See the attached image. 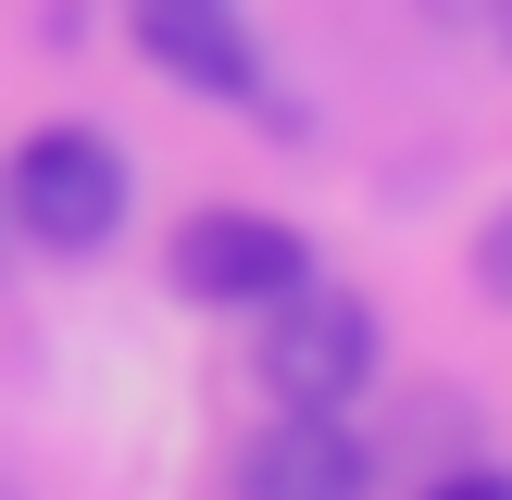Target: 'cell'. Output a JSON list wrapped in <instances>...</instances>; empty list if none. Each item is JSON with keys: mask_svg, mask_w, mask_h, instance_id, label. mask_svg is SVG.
I'll return each instance as SVG.
<instances>
[{"mask_svg": "<svg viewBox=\"0 0 512 500\" xmlns=\"http://www.w3.org/2000/svg\"><path fill=\"white\" fill-rule=\"evenodd\" d=\"M250 363H263L275 413H350V400L375 388V300L363 288H325V275H288V288L263 300Z\"/></svg>", "mask_w": 512, "mask_h": 500, "instance_id": "6da1fadb", "label": "cell"}, {"mask_svg": "<svg viewBox=\"0 0 512 500\" xmlns=\"http://www.w3.org/2000/svg\"><path fill=\"white\" fill-rule=\"evenodd\" d=\"M0 200H13V225L38 250L88 263V250H113V225H125V150L100 138V125H38V138L13 150V175H0Z\"/></svg>", "mask_w": 512, "mask_h": 500, "instance_id": "7a4b0ae2", "label": "cell"}, {"mask_svg": "<svg viewBox=\"0 0 512 500\" xmlns=\"http://www.w3.org/2000/svg\"><path fill=\"white\" fill-rule=\"evenodd\" d=\"M288 275H313V250H300V225H275V213H188L175 225V288L213 300V313H263Z\"/></svg>", "mask_w": 512, "mask_h": 500, "instance_id": "3957f363", "label": "cell"}, {"mask_svg": "<svg viewBox=\"0 0 512 500\" xmlns=\"http://www.w3.org/2000/svg\"><path fill=\"white\" fill-rule=\"evenodd\" d=\"M138 13V63L175 75L200 100H263V38L238 25V0H125Z\"/></svg>", "mask_w": 512, "mask_h": 500, "instance_id": "277c9868", "label": "cell"}, {"mask_svg": "<svg viewBox=\"0 0 512 500\" xmlns=\"http://www.w3.org/2000/svg\"><path fill=\"white\" fill-rule=\"evenodd\" d=\"M238 500H375V450L338 413H288L238 450Z\"/></svg>", "mask_w": 512, "mask_h": 500, "instance_id": "5b68a950", "label": "cell"}, {"mask_svg": "<svg viewBox=\"0 0 512 500\" xmlns=\"http://www.w3.org/2000/svg\"><path fill=\"white\" fill-rule=\"evenodd\" d=\"M475 288H488V300H512V200L475 225Z\"/></svg>", "mask_w": 512, "mask_h": 500, "instance_id": "8992f818", "label": "cell"}, {"mask_svg": "<svg viewBox=\"0 0 512 500\" xmlns=\"http://www.w3.org/2000/svg\"><path fill=\"white\" fill-rule=\"evenodd\" d=\"M425 500H512V463H463V475H438Z\"/></svg>", "mask_w": 512, "mask_h": 500, "instance_id": "52a82bcc", "label": "cell"}, {"mask_svg": "<svg viewBox=\"0 0 512 500\" xmlns=\"http://www.w3.org/2000/svg\"><path fill=\"white\" fill-rule=\"evenodd\" d=\"M425 25H488V0H413Z\"/></svg>", "mask_w": 512, "mask_h": 500, "instance_id": "ba28073f", "label": "cell"}, {"mask_svg": "<svg viewBox=\"0 0 512 500\" xmlns=\"http://www.w3.org/2000/svg\"><path fill=\"white\" fill-rule=\"evenodd\" d=\"M488 38H500V50H512V0H488Z\"/></svg>", "mask_w": 512, "mask_h": 500, "instance_id": "9c48e42d", "label": "cell"}]
</instances>
